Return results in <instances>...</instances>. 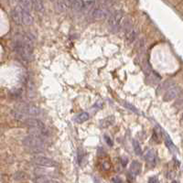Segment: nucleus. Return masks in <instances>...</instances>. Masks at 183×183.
<instances>
[{
    "label": "nucleus",
    "instance_id": "f257e3e1",
    "mask_svg": "<svg viewBox=\"0 0 183 183\" xmlns=\"http://www.w3.org/2000/svg\"><path fill=\"white\" fill-rule=\"evenodd\" d=\"M45 140L42 139V138L36 136H32L29 135L26 137H24L22 139V144L27 147L28 148L32 149L34 152H41V148H43L45 147Z\"/></svg>",
    "mask_w": 183,
    "mask_h": 183
},
{
    "label": "nucleus",
    "instance_id": "f03ea898",
    "mask_svg": "<svg viewBox=\"0 0 183 183\" xmlns=\"http://www.w3.org/2000/svg\"><path fill=\"white\" fill-rule=\"evenodd\" d=\"M17 111L20 112L23 115L38 116L41 115V109L33 105H28V103H19L17 105Z\"/></svg>",
    "mask_w": 183,
    "mask_h": 183
},
{
    "label": "nucleus",
    "instance_id": "7ed1b4c3",
    "mask_svg": "<svg viewBox=\"0 0 183 183\" xmlns=\"http://www.w3.org/2000/svg\"><path fill=\"white\" fill-rule=\"evenodd\" d=\"M31 161L34 163V164L41 166V167H57L58 164L57 162H55L54 160L49 159L47 157H43V156H35L31 159Z\"/></svg>",
    "mask_w": 183,
    "mask_h": 183
},
{
    "label": "nucleus",
    "instance_id": "20e7f679",
    "mask_svg": "<svg viewBox=\"0 0 183 183\" xmlns=\"http://www.w3.org/2000/svg\"><path fill=\"white\" fill-rule=\"evenodd\" d=\"M123 19V12L122 11H115L113 14H112L108 19V24L109 27L113 30H117L120 28V25Z\"/></svg>",
    "mask_w": 183,
    "mask_h": 183
},
{
    "label": "nucleus",
    "instance_id": "39448f33",
    "mask_svg": "<svg viewBox=\"0 0 183 183\" xmlns=\"http://www.w3.org/2000/svg\"><path fill=\"white\" fill-rule=\"evenodd\" d=\"M25 126H27L29 128H44L46 127L45 125L37 118H30V117H25L24 119L21 121Z\"/></svg>",
    "mask_w": 183,
    "mask_h": 183
},
{
    "label": "nucleus",
    "instance_id": "423d86ee",
    "mask_svg": "<svg viewBox=\"0 0 183 183\" xmlns=\"http://www.w3.org/2000/svg\"><path fill=\"white\" fill-rule=\"evenodd\" d=\"M180 93V89L179 87L178 86H171L167 90L163 99H164V101L169 102V101H171V100H173V99H175L176 97L179 96Z\"/></svg>",
    "mask_w": 183,
    "mask_h": 183
},
{
    "label": "nucleus",
    "instance_id": "0eeeda50",
    "mask_svg": "<svg viewBox=\"0 0 183 183\" xmlns=\"http://www.w3.org/2000/svg\"><path fill=\"white\" fill-rule=\"evenodd\" d=\"M20 15H21V19H22V23L24 25H31L33 23V17L30 15L28 11L25 10L23 7H20Z\"/></svg>",
    "mask_w": 183,
    "mask_h": 183
},
{
    "label": "nucleus",
    "instance_id": "6e6552de",
    "mask_svg": "<svg viewBox=\"0 0 183 183\" xmlns=\"http://www.w3.org/2000/svg\"><path fill=\"white\" fill-rule=\"evenodd\" d=\"M92 16L95 19H97V20H101V19H103L108 17V11L105 8H95V10L93 11Z\"/></svg>",
    "mask_w": 183,
    "mask_h": 183
},
{
    "label": "nucleus",
    "instance_id": "1a4fd4ad",
    "mask_svg": "<svg viewBox=\"0 0 183 183\" xmlns=\"http://www.w3.org/2000/svg\"><path fill=\"white\" fill-rule=\"evenodd\" d=\"M11 17H12L13 20L18 25H23L22 19H21V15H20V7H17L13 9L11 11Z\"/></svg>",
    "mask_w": 183,
    "mask_h": 183
},
{
    "label": "nucleus",
    "instance_id": "9d476101",
    "mask_svg": "<svg viewBox=\"0 0 183 183\" xmlns=\"http://www.w3.org/2000/svg\"><path fill=\"white\" fill-rule=\"evenodd\" d=\"M146 161L150 167H154L156 164V153L153 150H149L146 154Z\"/></svg>",
    "mask_w": 183,
    "mask_h": 183
},
{
    "label": "nucleus",
    "instance_id": "9b49d317",
    "mask_svg": "<svg viewBox=\"0 0 183 183\" xmlns=\"http://www.w3.org/2000/svg\"><path fill=\"white\" fill-rule=\"evenodd\" d=\"M120 28L123 29V31L126 34V33H128L133 29V23H132V21L130 20V19H128V18L125 19L123 22H121Z\"/></svg>",
    "mask_w": 183,
    "mask_h": 183
},
{
    "label": "nucleus",
    "instance_id": "f8f14e48",
    "mask_svg": "<svg viewBox=\"0 0 183 183\" xmlns=\"http://www.w3.org/2000/svg\"><path fill=\"white\" fill-rule=\"evenodd\" d=\"M72 7L74 11H82L83 8L85 7V3L83 0H74L72 5Z\"/></svg>",
    "mask_w": 183,
    "mask_h": 183
},
{
    "label": "nucleus",
    "instance_id": "ddd939ff",
    "mask_svg": "<svg viewBox=\"0 0 183 183\" xmlns=\"http://www.w3.org/2000/svg\"><path fill=\"white\" fill-rule=\"evenodd\" d=\"M130 171L133 175H138L141 172V165L138 161H133L131 167H130Z\"/></svg>",
    "mask_w": 183,
    "mask_h": 183
},
{
    "label": "nucleus",
    "instance_id": "4468645a",
    "mask_svg": "<svg viewBox=\"0 0 183 183\" xmlns=\"http://www.w3.org/2000/svg\"><path fill=\"white\" fill-rule=\"evenodd\" d=\"M31 1H32V7H35L38 12H43L44 5L41 0H31Z\"/></svg>",
    "mask_w": 183,
    "mask_h": 183
},
{
    "label": "nucleus",
    "instance_id": "2eb2a0df",
    "mask_svg": "<svg viewBox=\"0 0 183 183\" xmlns=\"http://www.w3.org/2000/svg\"><path fill=\"white\" fill-rule=\"evenodd\" d=\"M19 2L21 4V7H23L25 10L30 11L32 8V1L31 0H19Z\"/></svg>",
    "mask_w": 183,
    "mask_h": 183
},
{
    "label": "nucleus",
    "instance_id": "dca6fc26",
    "mask_svg": "<svg viewBox=\"0 0 183 183\" xmlns=\"http://www.w3.org/2000/svg\"><path fill=\"white\" fill-rule=\"evenodd\" d=\"M113 122H115V118H113V116H108L101 122V126L102 127H108L111 125H113Z\"/></svg>",
    "mask_w": 183,
    "mask_h": 183
},
{
    "label": "nucleus",
    "instance_id": "f3484780",
    "mask_svg": "<svg viewBox=\"0 0 183 183\" xmlns=\"http://www.w3.org/2000/svg\"><path fill=\"white\" fill-rule=\"evenodd\" d=\"M89 119V115L87 113H82L76 117V122L77 123H84Z\"/></svg>",
    "mask_w": 183,
    "mask_h": 183
},
{
    "label": "nucleus",
    "instance_id": "a211bd4d",
    "mask_svg": "<svg viewBox=\"0 0 183 183\" xmlns=\"http://www.w3.org/2000/svg\"><path fill=\"white\" fill-rule=\"evenodd\" d=\"M126 39H127V41L129 42H133L135 41V38H136V31L135 30V29H132L131 31L126 33Z\"/></svg>",
    "mask_w": 183,
    "mask_h": 183
},
{
    "label": "nucleus",
    "instance_id": "6ab92c4d",
    "mask_svg": "<svg viewBox=\"0 0 183 183\" xmlns=\"http://www.w3.org/2000/svg\"><path fill=\"white\" fill-rule=\"evenodd\" d=\"M133 147H134V150L136 152V154L140 156L142 154V150H141V147H140V145L139 143H138L136 140H134L133 141Z\"/></svg>",
    "mask_w": 183,
    "mask_h": 183
},
{
    "label": "nucleus",
    "instance_id": "aec40b11",
    "mask_svg": "<svg viewBox=\"0 0 183 183\" xmlns=\"http://www.w3.org/2000/svg\"><path fill=\"white\" fill-rule=\"evenodd\" d=\"M26 177H27V175L25 174L24 172L18 171V172H17L16 174L14 175V179L16 180H22L24 179H26Z\"/></svg>",
    "mask_w": 183,
    "mask_h": 183
},
{
    "label": "nucleus",
    "instance_id": "412c9836",
    "mask_svg": "<svg viewBox=\"0 0 183 183\" xmlns=\"http://www.w3.org/2000/svg\"><path fill=\"white\" fill-rule=\"evenodd\" d=\"M56 7H57V9L59 11H64L65 10V8H66V7H65V5L63 4V2L62 1H59L58 3H57V5H56Z\"/></svg>",
    "mask_w": 183,
    "mask_h": 183
},
{
    "label": "nucleus",
    "instance_id": "4be33fe9",
    "mask_svg": "<svg viewBox=\"0 0 183 183\" xmlns=\"http://www.w3.org/2000/svg\"><path fill=\"white\" fill-rule=\"evenodd\" d=\"M74 0H63V4L65 5L66 7H72V5L73 3Z\"/></svg>",
    "mask_w": 183,
    "mask_h": 183
},
{
    "label": "nucleus",
    "instance_id": "5701e85b",
    "mask_svg": "<svg viewBox=\"0 0 183 183\" xmlns=\"http://www.w3.org/2000/svg\"><path fill=\"white\" fill-rule=\"evenodd\" d=\"M148 183H159V180L156 177H152L148 180Z\"/></svg>",
    "mask_w": 183,
    "mask_h": 183
},
{
    "label": "nucleus",
    "instance_id": "b1692460",
    "mask_svg": "<svg viewBox=\"0 0 183 183\" xmlns=\"http://www.w3.org/2000/svg\"><path fill=\"white\" fill-rule=\"evenodd\" d=\"M125 106L126 107H127V108H129L130 110H132V111H135V112H136V109L134 107V106H132V105H130V103H125Z\"/></svg>",
    "mask_w": 183,
    "mask_h": 183
},
{
    "label": "nucleus",
    "instance_id": "393cba45",
    "mask_svg": "<svg viewBox=\"0 0 183 183\" xmlns=\"http://www.w3.org/2000/svg\"><path fill=\"white\" fill-rule=\"evenodd\" d=\"M42 183H60V182L55 180H48V179H46Z\"/></svg>",
    "mask_w": 183,
    "mask_h": 183
},
{
    "label": "nucleus",
    "instance_id": "a878e982",
    "mask_svg": "<svg viewBox=\"0 0 183 183\" xmlns=\"http://www.w3.org/2000/svg\"><path fill=\"white\" fill-rule=\"evenodd\" d=\"M127 179H128V180H129V182H132L133 180H134V176H133V174L131 172H129L127 174Z\"/></svg>",
    "mask_w": 183,
    "mask_h": 183
},
{
    "label": "nucleus",
    "instance_id": "bb28decb",
    "mask_svg": "<svg viewBox=\"0 0 183 183\" xmlns=\"http://www.w3.org/2000/svg\"><path fill=\"white\" fill-rule=\"evenodd\" d=\"M113 183H123L122 180L120 179V178H118V177L113 178Z\"/></svg>",
    "mask_w": 183,
    "mask_h": 183
},
{
    "label": "nucleus",
    "instance_id": "cd10ccee",
    "mask_svg": "<svg viewBox=\"0 0 183 183\" xmlns=\"http://www.w3.org/2000/svg\"><path fill=\"white\" fill-rule=\"evenodd\" d=\"M105 139L107 140L106 142H107V144H108V145H109V146H112V145H113V143H112V140L110 139V138H109V137H108V136H105Z\"/></svg>",
    "mask_w": 183,
    "mask_h": 183
},
{
    "label": "nucleus",
    "instance_id": "c85d7f7f",
    "mask_svg": "<svg viewBox=\"0 0 183 183\" xmlns=\"http://www.w3.org/2000/svg\"><path fill=\"white\" fill-rule=\"evenodd\" d=\"M173 183H176V182H173Z\"/></svg>",
    "mask_w": 183,
    "mask_h": 183
}]
</instances>
